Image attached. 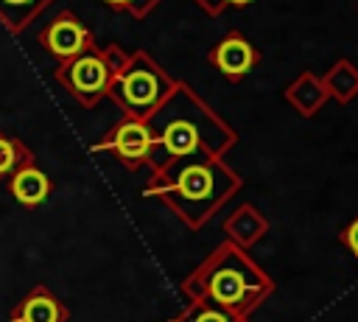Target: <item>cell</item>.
<instances>
[{
	"label": "cell",
	"instance_id": "1",
	"mask_svg": "<svg viewBox=\"0 0 358 322\" xmlns=\"http://www.w3.org/2000/svg\"><path fill=\"white\" fill-rule=\"evenodd\" d=\"M151 132V174L187 154L224 157L235 143L238 132L185 81H176L173 92L145 118Z\"/></svg>",
	"mask_w": 358,
	"mask_h": 322
},
{
	"label": "cell",
	"instance_id": "2",
	"mask_svg": "<svg viewBox=\"0 0 358 322\" xmlns=\"http://www.w3.org/2000/svg\"><path fill=\"white\" fill-rule=\"evenodd\" d=\"M241 188L243 176L224 157L196 151L154 171L143 193L159 199L187 230H201Z\"/></svg>",
	"mask_w": 358,
	"mask_h": 322
},
{
	"label": "cell",
	"instance_id": "3",
	"mask_svg": "<svg viewBox=\"0 0 358 322\" xmlns=\"http://www.w3.org/2000/svg\"><path fill=\"white\" fill-rule=\"evenodd\" d=\"M274 277L249 255V249H241L232 241L218 244L182 280V294L187 302L207 300L241 319H249V314L257 311L274 294Z\"/></svg>",
	"mask_w": 358,
	"mask_h": 322
},
{
	"label": "cell",
	"instance_id": "4",
	"mask_svg": "<svg viewBox=\"0 0 358 322\" xmlns=\"http://www.w3.org/2000/svg\"><path fill=\"white\" fill-rule=\"evenodd\" d=\"M173 87L176 81L145 50H137L129 56V64L109 81L106 95H112L126 115L145 120L173 92Z\"/></svg>",
	"mask_w": 358,
	"mask_h": 322
},
{
	"label": "cell",
	"instance_id": "5",
	"mask_svg": "<svg viewBox=\"0 0 358 322\" xmlns=\"http://www.w3.org/2000/svg\"><path fill=\"white\" fill-rule=\"evenodd\" d=\"M59 81L84 104V106H92L95 101H101L109 90V67L103 62V56L98 50H84L73 59L64 62V67L59 70Z\"/></svg>",
	"mask_w": 358,
	"mask_h": 322
},
{
	"label": "cell",
	"instance_id": "6",
	"mask_svg": "<svg viewBox=\"0 0 358 322\" xmlns=\"http://www.w3.org/2000/svg\"><path fill=\"white\" fill-rule=\"evenodd\" d=\"M92 151H112L129 171H137L148 162L151 154V132L143 118L126 115L101 143L92 146Z\"/></svg>",
	"mask_w": 358,
	"mask_h": 322
},
{
	"label": "cell",
	"instance_id": "7",
	"mask_svg": "<svg viewBox=\"0 0 358 322\" xmlns=\"http://www.w3.org/2000/svg\"><path fill=\"white\" fill-rule=\"evenodd\" d=\"M207 62L213 70H218L224 78L232 84L246 78L257 64H260V50L241 34V31H227L207 53Z\"/></svg>",
	"mask_w": 358,
	"mask_h": 322
},
{
	"label": "cell",
	"instance_id": "8",
	"mask_svg": "<svg viewBox=\"0 0 358 322\" xmlns=\"http://www.w3.org/2000/svg\"><path fill=\"white\" fill-rule=\"evenodd\" d=\"M42 42H45V48H48L53 56H59V59H64V62L92 48L90 31H87L73 14L56 17V22H50V25L45 28Z\"/></svg>",
	"mask_w": 358,
	"mask_h": 322
},
{
	"label": "cell",
	"instance_id": "9",
	"mask_svg": "<svg viewBox=\"0 0 358 322\" xmlns=\"http://www.w3.org/2000/svg\"><path fill=\"white\" fill-rule=\"evenodd\" d=\"M67 319H70L67 305L48 286H34L8 314V322H67Z\"/></svg>",
	"mask_w": 358,
	"mask_h": 322
},
{
	"label": "cell",
	"instance_id": "10",
	"mask_svg": "<svg viewBox=\"0 0 358 322\" xmlns=\"http://www.w3.org/2000/svg\"><path fill=\"white\" fill-rule=\"evenodd\" d=\"M227 241L238 244L241 249H252L266 232H268V218L252 204V202H243L238 204L221 224Z\"/></svg>",
	"mask_w": 358,
	"mask_h": 322
},
{
	"label": "cell",
	"instance_id": "11",
	"mask_svg": "<svg viewBox=\"0 0 358 322\" xmlns=\"http://www.w3.org/2000/svg\"><path fill=\"white\" fill-rule=\"evenodd\" d=\"M285 104H291V109H296L302 118H313L330 98L327 90L322 84V76H316L313 70H302L285 90H282Z\"/></svg>",
	"mask_w": 358,
	"mask_h": 322
},
{
	"label": "cell",
	"instance_id": "12",
	"mask_svg": "<svg viewBox=\"0 0 358 322\" xmlns=\"http://www.w3.org/2000/svg\"><path fill=\"white\" fill-rule=\"evenodd\" d=\"M50 188H53V185H50L48 174L39 171L34 162L17 168V171L11 174V179H8V190H11V196H14L20 204H25V207H36V204H42V202L50 196Z\"/></svg>",
	"mask_w": 358,
	"mask_h": 322
},
{
	"label": "cell",
	"instance_id": "13",
	"mask_svg": "<svg viewBox=\"0 0 358 322\" xmlns=\"http://www.w3.org/2000/svg\"><path fill=\"white\" fill-rule=\"evenodd\" d=\"M322 84L327 90V98H333L336 104H350L358 95V67L350 59H336V64H330L322 76Z\"/></svg>",
	"mask_w": 358,
	"mask_h": 322
},
{
	"label": "cell",
	"instance_id": "14",
	"mask_svg": "<svg viewBox=\"0 0 358 322\" xmlns=\"http://www.w3.org/2000/svg\"><path fill=\"white\" fill-rule=\"evenodd\" d=\"M168 322H249V319H241L232 311L218 308V305H213L207 300H193V302H187L185 311H179Z\"/></svg>",
	"mask_w": 358,
	"mask_h": 322
},
{
	"label": "cell",
	"instance_id": "15",
	"mask_svg": "<svg viewBox=\"0 0 358 322\" xmlns=\"http://www.w3.org/2000/svg\"><path fill=\"white\" fill-rule=\"evenodd\" d=\"M28 162H34L31 154H28V148H22L17 140L0 134V179L3 176H11L17 168H22Z\"/></svg>",
	"mask_w": 358,
	"mask_h": 322
},
{
	"label": "cell",
	"instance_id": "16",
	"mask_svg": "<svg viewBox=\"0 0 358 322\" xmlns=\"http://www.w3.org/2000/svg\"><path fill=\"white\" fill-rule=\"evenodd\" d=\"M338 241H341L344 249L358 260V216H352V218L338 230Z\"/></svg>",
	"mask_w": 358,
	"mask_h": 322
},
{
	"label": "cell",
	"instance_id": "17",
	"mask_svg": "<svg viewBox=\"0 0 358 322\" xmlns=\"http://www.w3.org/2000/svg\"><path fill=\"white\" fill-rule=\"evenodd\" d=\"M101 56H103V62H106V67H109V76H112V78H115V76L129 64V53H123L117 45H112V48L101 50Z\"/></svg>",
	"mask_w": 358,
	"mask_h": 322
},
{
	"label": "cell",
	"instance_id": "18",
	"mask_svg": "<svg viewBox=\"0 0 358 322\" xmlns=\"http://www.w3.org/2000/svg\"><path fill=\"white\" fill-rule=\"evenodd\" d=\"M204 14H210V17H218V14H224V8L229 6L227 0H193Z\"/></svg>",
	"mask_w": 358,
	"mask_h": 322
},
{
	"label": "cell",
	"instance_id": "19",
	"mask_svg": "<svg viewBox=\"0 0 358 322\" xmlns=\"http://www.w3.org/2000/svg\"><path fill=\"white\" fill-rule=\"evenodd\" d=\"M157 6H159V0H129L126 8H129L134 17H145V14H148L151 8H157Z\"/></svg>",
	"mask_w": 358,
	"mask_h": 322
},
{
	"label": "cell",
	"instance_id": "20",
	"mask_svg": "<svg viewBox=\"0 0 358 322\" xmlns=\"http://www.w3.org/2000/svg\"><path fill=\"white\" fill-rule=\"evenodd\" d=\"M109 6H115V8H126L129 6V0H106Z\"/></svg>",
	"mask_w": 358,
	"mask_h": 322
},
{
	"label": "cell",
	"instance_id": "21",
	"mask_svg": "<svg viewBox=\"0 0 358 322\" xmlns=\"http://www.w3.org/2000/svg\"><path fill=\"white\" fill-rule=\"evenodd\" d=\"M227 3H229V6H241V8H243V6H249V3H255V0H227Z\"/></svg>",
	"mask_w": 358,
	"mask_h": 322
},
{
	"label": "cell",
	"instance_id": "22",
	"mask_svg": "<svg viewBox=\"0 0 358 322\" xmlns=\"http://www.w3.org/2000/svg\"><path fill=\"white\" fill-rule=\"evenodd\" d=\"M8 3H28V0H8Z\"/></svg>",
	"mask_w": 358,
	"mask_h": 322
}]
</instances>
